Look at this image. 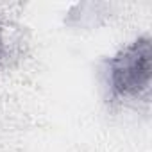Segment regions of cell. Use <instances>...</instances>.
<instances>
[{
    "label": "cell",
    "mask_w": 152,
    "mask_h": 152,
    "mask_svg": "<svg viewBox=\"0 0 152 152\" xmlns=\"http://www.w3.org/2000/svg\"><path fill=\"white\" fill-rule=\"evenodd\" d=\"M107 88L113 100H140L147 97L152 83V41L150 36H140L107 63Z\"/></svg>",
    "instance_id": "obj_1"
},
{
    "label": "cell",
    "mask_w": 152,
    "mask_h": 152,
    "mask_svg": "<svg viewBox=\"0 0 152 152\" xmlns=\"http://www.w3.org/2000/svg\"><path fill=\"white\" fill-rule=\"evenodd\" d=\"M6 56V43H4V38H2V32H0V63H2Z\"/></svg>",
    "instance_id": "obj_2"
}]
</instances>
